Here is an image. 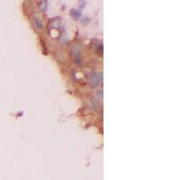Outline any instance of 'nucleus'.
<instances>
[{
  "mask_svg": "<svg viewBox=\"0 0 180 180\" xmlns=\"http://www.w3.org/2000/svg\"><path fill=\"white\" fill-rule=\"evenodd\" d=\"M72 58L74 60V62L77 66H81L83 64V59L80 51V48L79 46H75L72 50Z\"/></svg>",
  "mask_w": 180,
  "mask_h": 180,
  "instance_id": "1",
  "label": "nucleus"
},
{
  "mask_svg": "<svg viewBox=\"0 0 180 180\" xmlns=\"http://www.w3.org/2000/svg\"><path fill=\"white\" fill-rule=\"evenodd\" d=\"M101 79H102V75L101 74L94 73V74H92V76L89 79V83H90L91 87H96L99 84V82H100Z\"/></svg>",
  "mask_w": 180,
  "mask_h": 180,
  "instance_id": "2",
  "label": "nucleus"
},
{
  "mask_svg": "<svg viewBox=\"0 0 180 180\" xmlns=\"http://www.w3.org/2000/svg\"><path fill=\"white\" fill-rule=\"evenodd\" d=\"M33 21H34V23H35V24H36V26H37L38 29L42 30L43 28V23L41 20V18H39L38 16H34L33 17Z\"/></svg>",
  "mask_w": 180,
  "mask_h": 180,
  "instance_id": "3",
  "label": "nucleus"
},
{
  "mask_svg": "<svg viewBox=\"0 0 180 180\" xmlns=\"http://www.w3.org/2000/svg\"><path fill=\"white\" fill-rule=\"evenodd\" d=\"M71 15H73V16H74L76 19H78V18H79V17H80V12H79V11H78V10H72Z\"/></svg>",
  "mask_w": 180,
  "mask_h": 180,
  "instance_id": "4",
  "label": "nucleus"
},
{
  "mask_svg": "<svg viewBox=\"0 0 180 180\" xmlns=\"http://www.w3.org/2000/svg\"><path fill=\"white\" fill-rule=\"evenodd\" d=\"M98 96H101V97L103 96V93H102V91H99V92H98Z\"/></svg>",
  "mask_w": 180,
  "mask_h": 180,
  "instance_id": "5",
  "label": "nucleus"
}]
</instances>
